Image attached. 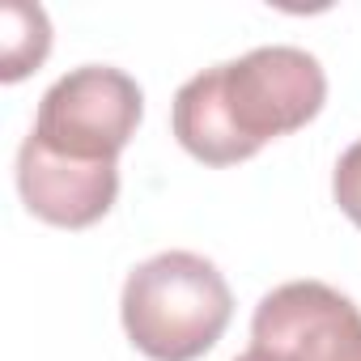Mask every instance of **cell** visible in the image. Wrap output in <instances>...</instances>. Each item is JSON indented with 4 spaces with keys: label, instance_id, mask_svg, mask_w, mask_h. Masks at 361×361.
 Returning a JSON list of instances; mask_svg holds the SVG:
<instances>
[{
    "label": "cell",
    "instance_id": "7",
    "mask_svg": "<svg viewBox=\"0 0 361 361\" xmlns=\"http://www.w3.org/2000/svg\"><path fill=\"white\" fill-rule=\"evenodd\" d=\"M331 196H336L340 213L361 230V136L340 153V161L331 170Z\"/></svg>",
    "mask_w": 361,
    "mask_h": 361
},
{
    "label": "cell",
    "instance_id": "1",
    "mask_svg": "<svg viewBox=\"0 0 361 361\" xmlns=\"http://www.w3.org/2000/svg\"><path fill=\"white\" fill-rule=\"evenodd\" d=\"M323 102V64L302 47L272 43L178 85L170 102V132L204 166H238L268 140L306 128Z\"/></svg>",
    "mask_w": 361,
    "mask_h": 361
},
{
    "label": "cell",
    "instance_id": "6",
    "mask_svg": "<svg viewBox=\"0 0 361 361\" xmlns=\"http://www.w3.org/2000/svg\"><path fill=\"white\" fill-rule=\"evenodd\" d=\"M0 81H22L30 68H39L51 51V22L39 5L9 0L0 9Z\"/></svg>",
    "mask_w": 361,
    "mask_h": 361
},
{
    "label": "cell",
    "instance_id": "2",
    "mask_svg": "<svg viewBox=\"0 0 361 361\" xmlns=\"http://www.w3.org/2000/svg\"><path fill=\"white\" fill-rule=\"evenodd\" d=\"M234 293L221 268L196 251H161L136 264L119 293V319L149 361H196L230 327Z\"/></svg>",
    "mask_w": 361,
    "mask_h": 361
},
{
    "label": "cell",
    "instance_id": "5",
    "mask_svg": "<svg viewBox=\"0 0 361 361\" xmlns=\"http://www.w3.org/2000/svg\"><path fill=\"white\" fill-rule=\"evenodd\" d=\"M18 192L39 221L60 230H90L119 196V166L64 161L26 136L18 149Z\"/></svg>",
    "mask_w": 361,
    "mask_h": 361
},
{
    "label": "cell",
    "instance_id": "8",
    "mask_svg": "<svg viewBox=\"0 0 361 361\" xmlns=\"http://www.w3.org/2000/svg\"><path fill=\"white\" fill-rule=\"evenodd\" d=\"M234 361H264V357H259V353H251V348H247V353H243V357H234Z\"/></svg>",
    "mask_w": 361,
    "mask_h": 361
},
{
    "label": "cell",
    "instance_id": "4",
    "mask_svg": "<svg viewBox=\"0 0 361 361\" xmlns=\"http://www.w3.org/2000/svg\"><path fill=\"white\" fill-rule=\"evenodd\" d=\"M264 361H361V306L323 281H285L251 314Z\"/></svg>",
    "mask_w": 361,
    "mask_h": 361
},
{
    "label": "cell",
    "instance_id": "3",
    "mask_svg": "<svg viewBox=\"0 0 361 361\" xmlns=\"http://www.w3.org/2000/svg\"><path fill=\"white\" fill-rule=\"evenodd\" d=\"M145 115L140 85L111 64H81L64 73L43 98L30 140L81 166H119Z\"/></svg>",
    "mask_w": 361,
    "mask_h": 361
}]
</instances>
